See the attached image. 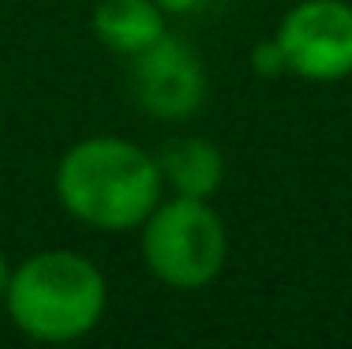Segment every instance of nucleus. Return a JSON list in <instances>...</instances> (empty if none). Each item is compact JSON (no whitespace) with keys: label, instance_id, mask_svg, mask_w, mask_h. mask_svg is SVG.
Instances as JSON below:
<instances>
[{"label":"nucleus","instance_id":"obj_1","mask_svg":"<svg viewBox=\"0 0 352 349\" xmlns=\"http://www.w3.org/2000/svg\"><path fill=\"white\" fill-rule=\"evenodd\" d=\"M162 169L131 139L90 136L56 165V199L75 222L102 233L135 229L162 203Z\"/></svg>","mask_w":352,"mask_h":349},{"label":"nucleus","instance_id":"obj_2","mask_svg":"<svg viewBox=\"0 0 352 349\" xmlns=\"http://www.w3.org/2000/svg\"><path fill=\"white\" fill-rule=\"evenodd\" d=\"M4 304L27 338L41 346H72L105 315L109 286L87 255L49 248L12 271Z\"/></svg>","mask_w":352,"mask_h":349},{"label":"nucleus","instance_id":"obj_3","mask_svg":"<svg viewBox=\"0 0 352 349\" xmlns=\"http://www.w3.org/2000/svg\"><path fill=\"white\" fill-rule=\"evenodd\" d=\"M229 237L210 199L173 195L142 222V260L169 289H203L221 274Z\"/></svg>","mask_w":352,"mask_h":349},{"label":"nucleus","instance_id":"obj_4","mask_svg":"<svg viewBox=\"0 0 352 349\" xmlns=\"http://www.w3.org/2000/svg\"><path fill=\"white\" fill-rule=\"evenodd\" d=\"M278 45L289 72L311 83L352 76V4L349 0H300L278 23Z\"/></svg>","mask_w":352,"mask_h":349},{"label":"nucleus","instance_id":"obj_5","mask_svg":"<svg viewBox=\"0 0 352 349\" xmlns=\"http://www.w3.org/2000/svg\"><path fill=\"white\" fill-rule=\"evenodd\" d=\"M131 94L157 120H188L206 102V68L188 41L165 34L131 56Z\"/></svg>","mask_w":352,"mask_h":349},{"label":"nucleus","instance_id":"obj_6","mask_svg":"<svg viewBox=\"0 0 352 349\" xmlns=\"http://www.w3.org/2000/svg\"><path fill=\"white\" fill-rule=\"evenodd\" d=\"M94 34L105 49L131 61L146 53L154 41H162L169 27H165V12L154 0H98Z\"/></svg>","mask_w":352,"mask_h":349},{"label":"nucleus","instance_id":"obj_7","mask_svg":"<svg viewBox=\"0 0 352 349\" xmlns=\"http://www.w3.org/2000/svg\"><path fill=\"white\" fill-rule=\"evenodd\" d=\"M157 169H162V184L173 188L176 195L188 199H210L225 180V158L217 143L203 136H184L162 147Z\"/></svg>","mask_w":352,"mask_h":349},{"label":"nucleus","instance_id":"obj_8","mask_svg":"<svg viewBox=\"0 0 352 349\" xmlns=\"http://www.w3.org/2000/svg\"><path fill=\"white\" fill-rule=\"evenodd\" d=\"M251 68H255L258 76H281V72H289V64H285V53H281L278 38L258 41V45L251 49Z\"/></svg>","mask_w":352,"mask_h":349},{"label":"nucleus","instance_id":"obj_9","mask_svg":"<svg viewBox=\"0 0 352 349\" xmlns=\"http://www.w3.org/2000/svg\"><path fill=\"white\" fill-rule=\"evenodd\" d=\"M157 8H162L165 15H184V12H191V8L199 4V0H154Z\"/></svg>","mask_w":352,"mask_h":349},{"label":"nucleus","instance_id":"obj_10","mask_svg":"<svg viewBox=\"0 0 352 349\" xmlns=\"http://www.w3.org/2000/svg\"><path fill=\"white\" fill-rule=\"evenodd\" d=\"M8 278H12V267H8L4 252H0V301H4V293H8Z\"/></svg>","mask_w":352,"mask_h":349},{"label":"nucleus","instance_id":"obj_11","mask_svg":"<svg viewBox=\"0 0 352 349\" xmlns=\"http://www.w3.org/2000/svg\"><path fill=\"white\" fill-rule=\"evenodd\" d=\"M56 349H60V346H56Z\"/></svg>","mask_w":352,"mask_h":349}]
</instances>
